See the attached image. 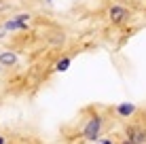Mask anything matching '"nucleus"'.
Masks as SVG:
<instances>
[{"label":"nucleus","mask_w":146,"mask_h":144,"mask_svg":"<svg viewBox=\"0 0 146 144\" xmlns=\"http://www.w3.org/2000/svg\"><path fill=\"white\" fill-rule=\"evenodd\" d=\"M4 32H7V30H4V28H0V36H4Z\"/></svg>","instance_id":"0eeeda50"},{"label":"nucleus","mask_w":146,"mask_h":144,"mask_svg":"<svg viewBox=\"0 0 146 144\" xmlns=\"http://www.w3.org/2000/svg\"><path fill=\"white\" fill-rule=\"evenodd\" d=\"M15 62H17V55H15V53H2V55H0V64H2V66H13Z\"/></svg>","instance_id":"39448f33"},{"label":"nucleus","mask_w":146,"mask_h":144,"mask_svg":"<svg viewBox=\"0 0 146 144\" xmlns=\"http://www.w3.org/2000/svg\"><path fill=\"white\" fill-rule=\"evenodd\" d=\"M110 17H112V21H123L127 17V11L123 7H112L110 9Z\"/></svg>","instance_id":"7ed1b4c3"},{"label":"nucleus","mask_w":146,"mask_h":144,"mask_svg":"<svg viewBox=\"0 0 146 144\" xmlns=\"http://www.w3.org/2000/svg\"><path fill=\"white\" fill-rule=\"evenodd\" d=\"M100 129H102V121H100L98 117H93L91 121L85 125V129H83V133H85V138L87 140H98V136H100Z\"/></svg>","instance_id":"f257e3e1"},{"label":"nucleus","mask_w":146,"mask_h":144,"mask_svg":"<svg viewBox=\"0 0 146 144\" xmlns=\"http://www.w3.org/2000/svg\"><path fill=\"white\" fill-rule=\"evenodd\" d=\"M102 144H112V142H108V140H106V142H102Z\"/></svg>","instance_id":"1a4fd4ad"},{"label":"nucleus","mask_w":146,"mask_h":144,"mask_svg":"<svg viewBox=\"0 0 146 144\" xmlns=\"http://www.w3.org/2000/svg\"><path fill=\"white\" fill-rule=\"evenodd\" d=\"M0 144H4V138H2V136H0Z\"/></svg>","instance_id":"6e6552de"},{"label":"nucleus","mask_w":146,"mask_h":144,"mask_svg":"<svg viewBox=\"0 0 146 144\" xmlns=\"http://www.w3.org/2000/svg\"><path fill=\"white\" fill-rule=\"evenodd\" d=\"M68 66H70V59H68V57H64L62 62L57 64V70H59V72H66V70H68Z\"/></svg>","instance_id":"423d86ee"},{"label":"nucleus","mask_w":146,"mask_h":144,"mask_svg":"<svg viewBox=\"0 0 146 144\" xmlns=\"http://www.w3.org/2000/svg\"><path fill=\"white\" fill-rule=\"evenodd\" d=\"M133 110H135V106H133V104H129V102L119 104V108H117V112H119L121 117H129V115H133Z\"/></svg>","instance_id":"20e7f679"},{"label":"nucleus","mask_w":146,"mask_h":144,"mask_svg":"<svg viewBox=\"0 0 146 144\" xmlns=\"http://www.w3.org/2000/svg\"><path fill=\"white\" fill-rule=\"evenodd\" d=\"M26 23H28V15H21V17H17V19L7 21L4 23V30H23Z\"/></svg>","instance_id":"f03ea898"}]
</instances>
